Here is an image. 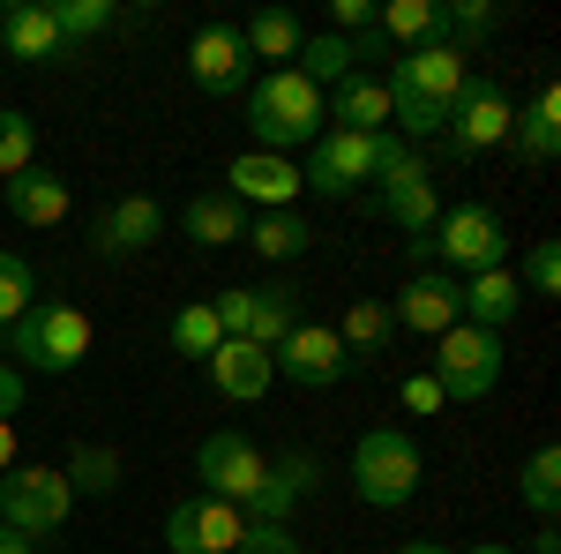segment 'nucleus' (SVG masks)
<instances>
[{
  "instance_id": "nucleus-28",
  "label": "nucleus",
  "mask_w": 561,
  "mask_h": 554,
  "mask_svg": "<svg viewBox=\"0 0 561 554\" xmlns=\"http://www.w3.org/2000/svg\"><path fill=\"white\" fill-rule=\"evenodd\" d=\"M510 135L524 143V158H531V166H554V150H561V90L539 83V98L524 105V121Z\"/></svg>"
},
{
  "instance_id": "nucleus-38",
  "label": "nucleus",
  "mask_w": 561,
  "mask_h": 554,
  "mask_svg": "<svg viewBox=\"0 0 561 554\" xmlns=\"http://www.w3.org/2000/svg\"><path fill=\"white\" fill-rule=\"evenodd\" d=\"M517 285H524V293H539V299H554V285H561V248H554V240H531Z\"/></svg>"
},
{
  "instance_id": "nucleus-7",
  "label": "nucleus",
  "mask_w": 561,
  "mask_h": 554,
  "mask_svg": "<svg viewBox=\"0 0 561 554\" xmlns=\"http://www.w3.org/2000/svg\"><path fill=\"white\" fill-rule=\"evenodd\" d=\"M217 315V338H248L262 352H277V344L300 330V293L285 285V278H270V285H232V293L210 299Z\"/></svg>"
},
{
  "instance_id": "nucleus-17",
  "label": "nucleus",
  "mask_w": 561,
  "mask_h": 554,
  "mask_svg": "<svg viewBox=\"0 0 561 554\" xmlns=\"http://www.w3.org/2000/svg\"><path fill=\"white\" fill-rule=\"evenodd\" d=\"M225 195L232 203H262V211H293L300 203V166L293 158H270V150H240L225 166Z\"/></svg>"
},
{
  "instance_id": "nucleus-24",
  "label": "nucleus",
  "mask_w": 561,
  "mask_h": 554,
  "mask_svg": "<svg viewBox=\"0 0 561 554\" xmlns=\"http://www.w3.org/2000/svg\"><path fill=\"white\" fill-rule=\"evenodd\" d=\"M0 45H8L15 60H60V53H68L53 8H38V0H15V8L0 15Z\"/></svg>"
},
{
  "instance_id": "nucleus-13",
  "label": "nucleus",
  "mask_w": 561,
  "mask_h": 554,
  "mask_svg": "<svg viewBox=\"0 0 561 554\" xmlns=\"http://www.w3.org/2000/svg\"><path fill=\"white\" fill-rule=\"evenodd\" d=\"M389 323H397V330H420V338L457 330V323H465V278H449V270H420V278H404L397 299H389Z\"/></svg>"
},
{
  "instance_id": "nucleus-18",
  "label": "nucleus",
  "mask_w": 561,
  "mask_h": 554,
  "mask_svg": "<svg viewBox=\"0 0 561 554\" xmlns=\"http://www.w3.org/2000/svg\"><path fill=\"white\" fill-rule=\"evenodd\" d=\"M203 383H210L217 397H232V405H255V397H270V383H277V360L248 338H225L210 360H203Z\"/></svg>"
},
{
  "instance_id": "nucleus-42",
  "label": "nucleus",
  "mask_w": 561,
  "mask_h": 554,
  "mask_svg": "<svg viewBox=\"0 0 561 554\" xmlns=\"http://www.w3.org/2000/svg\"><path fill=\"white\" fill-rule=\"evenodd\" d=\"M15 412H23V375L0 368V420H15Z\"/></svg>"
},
{
  "instance_id": "nucleus-20",
  "label": "nucleus",
  "mask_w": 561,
  "mask_h": 554,
  "mask_svg": "<svg viewBox=\"0 0 561 554\" xmlns=\"http://www.w3.org/2000/svg\"><path fill=\"white\" fill-rule=\"evenodd\" d=\"M165 233V211H158V195H121L113 211H105V225H98V256H142L150 240Z\"/></svg>"
},
{
  "instance_id": "nucleus-12",
  "label": "nucleus",
  "mask_w": 561,
  "mask_h": 554,
  "mask_svg": "<svg viewBox=\"0 0 561 554\" xmlns=\"http://www.w3.org/2000/svg\"><path fill=\"white\" fill-rule=\"evenodd\" d=\"M240 532H248L240 502H217V495H187L165 510V547L173 554H240Z\"/></svg>"
},
{
  "instance_id": "nucleus-21",
  "label": "nucleus",
  "mask_w": 561,
  "mask_h": 554,
  "mask_svg": "<svg viewBox=\"0 0 561 554\" xmlns=\"http://www.w3.org/2000/svg\"><path fill=\"white\" fill-rule=\"evenodd\" d=\"M68 180L53 166H31V172H15V180H0V211H15L23 225H60L68 217Z\"/></svg>"
},
{
  "instance_id": "nucleus-4",
  "label": "nucleus",
  "mask_w": 561,
  "mask_h": 554,
  "mask_svg": "<svg viewBox=\"0 0 561 554\" xmlns=\"http://www.w3.org/2000/svg\"><path fill=\"white\" fill-rule=\"evenodd\" d=\"M420 256L449 278H479V270H510V225L486 211V203H457V211L434 217L427 248Z\"/></svg>"
},
{
  "instance_id": "nucleus-14",
  "label": "nucleus",
  "mask_w": 561,
  "mask_h": 554,
  "mask_svg": "<svg viewBox=\"0 0 561 554\" xmlns=\"http://www.w3.org/2000/svg\"><path fill=\"white\" fill-rule=\"evenodd\" d=\"M270 360H277V375H285V383H300V389H330V383H345L352 368H359L330 323H300V330L277 344Z\"/></svg>"
},
{
  "instance_id": "nucleus-25",
  "label": "nucleus",
  "mask_w": 561,
  "mask_h": 554,
  "mask_svg": "<svg viewBox=\"0 0 561 554\" xmlns=\"http://www.w3.org/2000/svg\"><path fill=\"white\" fill-rule=\"evenodd\" d=\"M180 233H187L195 248H232V240L248 233V211H240L225 188H210V195H195V203L180 211Z\"/></svg>"
},
{
  "instance_id": "nucleus-29",
  "label": "nucleus",
  "mask_w": 561,
  "mask_h": 554,
  "mask_svg": "<svg viewBox=\"0 0 561 554\" xmlns=\"http://www.w3.org/2000/svg\"><path fill=\"white\" fill-rule=\"evenodd\" d=\"M375 31H382V45H427L442 38V0H389V8H375Z\"/></svg>"
},
{
  "instance_id": "nucleus-10",
  "label": "nucleus",
  "mask_w": 561,
  "mask_h": 554,
  "mask_svg": "<svg viewBox=\"0 0 561 554\" xmlns=\"http://www.w3.org/2000/svg\"><path fill=\"white\" fill-rule=\"evenodd\" d=\"M434 383H442V397L449 405H472V397H486V389L502 383V338L494 330H472V323H457V330H442L434 338Z\"/></svg>"
},
{
  "instance_id": "nucleus-34",
  "label": "nucleus",
  "mask_w": 561,
  "mask_h": 554,
  "mask_svg": "<svg viewBox=\"0 0 561 554\" xmlns=\"http://www.w3.org/2000/svg\"><path fill=\"white\" fill-rule=\"evenodd\" d=\"M38 166V128H31V113H15V105H0V180H15V172Z\"/></svg>"
},
{
  "instance_id": "nucleus-44",
  "label": "nucleus",
  "mask_w": 561,
  "mask_h": 554,
  "mask_svg": "<svg viewBox=\"0 0 561 554\" xmlns=\"http://www.w3.org/2000/svg\"><path fill=\"white\" fill-rule=\"evenodd\" d=\"M15 465V420H0V472Z\"/></svg>"
},
{
  "instance_id": "nucleus-30",
  "label": "nucleus",
  "mask_w": 561,
  "mask_h": 554,
  "mask_svg": "<svg viewBox=\"0 0 561 554\" xmlns=\"http://www.w3.org/2000/svg\"><path fill=\"white\" fill-rule=\"evenodd\" d=\"M345 352L352 360H382L389 352V338H397V323H389V299H352L345 307Z\"/></svg>"
},
{
  "instance_id": "nucleus-15",
  "label": "nucleus",
  "mask_w": 561,
  "mask_h": 554,
  "mask_svg": "<svg viewBox=\"0 0 561 554\" xmlns=\"http://www.w3.org/2000/svg\"><path fill=\"white\" fill-rule=\"evenodd\" d=\"M270 472V450H255L248 434H203V450H195V479L210 487L217 502H248L255 495V479Z\"/></svg>"
},
{
  "instance_id": "nucleus-5",
  "label": "nucleus",
  "mask_w": 561,
  "mask_h": 554,
  "mask_svg": "<svg viewBox=\"0 0 561 554\" xmlns=\"http://www.w3.org/2000/svg\"><path fill=\"white\" fill-rule=\"evenodd\" d=\"M352 495L367 510H404L420 495V442L404 427H367L352 442Z\"/></svg>"
},
{
  "instance_id": "nucleus-45",
  "label": "nucleus",
  "mask_w": 561,
  "mask_h": 554,
  "mask_svg": "<svg viewBox=\"0 0 561 554\" xmlns=\"http://www.w3.org/2000/svg\"><path fill=\"white\" fill-rule=\"evenodd\" d=\"M0 554H31V540H23V532H8V524H0Z\"/></svg>"
},
{
  "instance_id": "nucleus-39",
  "label": "nucleus",
  "mask_w": 561,
  "mask_h": 554,
  "mask_svg": "<svg viewBox=\"0 0 561 554\" xmlns=\"http://www.w3.org/2000/svg\"><path fill=\"white\" fill-rule=\"evenodd\" d=\"M397 405H404L412 420H434V412H442L449 397H442V383H434L427 368H420V375H404V383H397Z\"/></svg>"
},
{
  "instance_id": "nucleus-6",
  "label": "nucleus",
  "mask_w": 561,
  "mask_h": 554,
  "mask_svg": "<svg viewBox=\"0 0 561 554\" xmlns=\"http://www.w3.org/2000/svg\"><path fill=\"white\" fill-rule=\"evenodd\" d=\"M382 217H397V233H404V248L420 256L427 248V233H434V217H442V195H434V172L427 158L404 143V135H389L382 143Z\"/></svg>"
},
{
  "instance_id": "nucleus-2",
  "label": "nucleus",
  "mask_w": 561,
  "mask_h": 554,
  "mask_svg": "<svg viewBox=\"0 0 561 554\" xmlns=\"http://www.w3.org/2000/svg\"><path fill=\"white\" fill-rule=\"evenodd\" d=\"M322 128H330V105H322V90L307 83L300 68H270L262 83H248V135H255V150L285 158V150H307Z\"/></svg>"
},
{
  "instance_id": "nucleus-37",
  "label": "nucleus",
  "mask_w": 561,
  "mask_h": 554,
  "mask_svg": "<svg viewBox=\"0 0 561 554\" xmlns=\"http://www.w3.org/2000/svg\"><path fill=\"white\" fill-rule=\"evenodd\" d=\"M53 23H60V45H83L98 31H113V0H60Z\"/></svg>"
},
{
  "instance_id": "nucleus-41",
  "label": "nucleus",
  "mask_w": 561,
  "mask_h": 554,
  "mask_svg": "<svg viewBox=\"0 0 561 554\" xmlns=\"http://www.w3.org/2000/svg\"><path fill=\"white\" fill-rule=\"evenodd\" d=\"M330 31H337V38L375 31V0H330Z\"/></svg>"
},
{
  "instance_id": "nucleus-47",
  "label": "nucleus",
  "mask_w": 561,
  "mask_h": 554,
  "mask_svg": "<svg viewBox=\"0 0 561 554\" xmlns=\"http://www.w3.org/2000/svg\"><path fill=\"white\" fill-rule=\"evenodd\" d=\"M465 554H517V547H502V540H479V547H465Z\"/></svg>"
},
{
  "instance_id": "nucleus-40",
  "label": "nucleus",
  "mask_w": 561,
  "mask_h": 554,
  "mask_svg": "<svg viewBox=\"0 0 561 554\" xmlns=\"http://www.w3.org/2000/svg\"><path fill=\"white\" fill-rule=\"evenodd\" d=\"M240 554H307V547L293 540V524H248L240 532Z\"/></svg>"
},
{
  "instance_id": "nucleus-11",
  "label": "nucleus",
  "mask_w": 561,
  "mask_h": 554,
  "mask_svg": "<svg viewBox=\"0 0 561 554\" xmlns=\"http://www.w3.org/2000/svg\"><path fill=\"white\" fill-rule=\"evenodd\" d=\"M510 128H517V105H510V90L486 83V76H465L457 105H449V128H442V150H449V158H479V150L510 143Z\"/></svg>"
},
{
  "instance_id": "nucleus-9",
  "label": "nucleus",
  "mask_w": 561,
  "mask_h": 554,
  "mask_svg": "<svg viewBox=\"0 0 561 554\" xmlns=\"http://www.w3.org/2000/svg\"><path fill=\"white\" fill-rule=\"evenodd\" d=\"M68 510H76V495H68L60 465H8L0 472V524H8V532L45 540V532L68 524Z\"/></svg>"
},
{
  "instance_id": "nucleus-16",
  "label": "nucleus",
  "mask_w": 561,
  "mask_h": 554,
  "mask_svg": "<svg viewBox=\"0 0 561 554\" xmlns=\"http://www.w3.org/2000/svg\"><path fill=\"white\" fill-rule=\"evenodd\" d=\"M248 76H255V60H248V45H240L232 23H203L187 38V83L203 98H232V90H248Z\"/></svg>"
},
{
  "instance_id": "nucleus-23",
  "label": "nucleus",
  "mask_w": 561,
  "mask_h": 554,
  "mask_svg": "<svg viewBox=\"0 0 561 554\" xmlns=\"http://www.w3.org/2000/svg\"><path fill=\"white\" fill-rule=\"evenodd\" d=\"M517 307H524V285H517V270H479V278H465V323L472 330H510L517 323Z\"/></svg>"
},
{
  "instance_id": "nucleus-31",
  "label": "nucleus",
  "mask_w": 561,
  "mask_h": 554,
  "mask_svg": "<svg viewBox=\"0 0 561 554\" xmlns=\"http://www.w3.org/2000/svg\"><path fill=\"white\" fill-rule=\"evenodd\" d=\"M60 479H68V495H113V487H121V450H105V442H76L68 465H60Z\"/></svg>"
},
{
  "instance_id": "nucleus-33",
  "label": "nucleus",
  "mask_w": 561,
  "mask_h": 554,
  "mask_svg": "<svg viewBox=\"0 0 561 554\" xmlns=\"http://www.w3.org/2000/svg\"><path fill=\"white\" fill-rule=\"evenodd\" d=\"M524 502H531L539 524H554V510H561V450L554 442L531 450V465H524Z\"/></svg>"
},
{
  "instance_id": "nucleus-19",
  "label": "nucleus",
  "mask_w": 561,
  "mask_h": 554,
  "mask_svg": "<svg viewBox=\"0 0 561 554\" xmlns=\"http://www.w3.org/2000/svg\"><path fill=\"white\" fill-rule=\"evenodd\" d=\"M314 457H300V450H285V457H270V472L255 479V495L240 502V517L248 524H293V510H300V495L314 487Z\"/></svg>"
},
{
  "instance_id": "nucleus-8",
  "label": "nucleus",
  "mask_w": 561,
  "mask_h": 554,
  "mask_svg": "<svg viewBox=\"0 0 561 554\" xmlns=\"http://www.w3.org/2000/svg\"><path fill=\"white\" fill-rule=\"evenodd\" d=\"M382 143L389 135H352V128H322L307 143V166H300V188L314 195H330V203H345L359 195L375 172H382Z\"/></svg>"
},
{
  "instance_id": "nucleus-32",
  "label": "nucleus",
  "mask_w": 561,
  "mask_h": 554,
  "mask_svg": "<svg viewBox=\"0 0 561 554\" xmlns=\"http://www.w3.org/2000/svg\"><path fill=\"white\" fill-rule=\"evenodd\" d=\"M494 23H502V8L494 0H442V45H486L494 38Z\"/></svg>"
},
{
  "instance_id": "nucleus-22",
  "label": "nucleus",
  "mask_w": 561,
  "mask_h": 554,
  "mask_svg": "<svg viewBox=\"0 0 561 554\" xmlns=\"http://www.w3.org/2000/svg\"><path fill=\"white\" fill-rule=\"evenodd\" d=\"M322 105H330V121L352 128V135H389V83H382V76H367V68L345 76Z\"/></svg>"
},
{
  "instance_id": "nucleus-3",
  "label": "nucleus",
  "mask_w": 561,
  "mask_h": 554,
  "mask_svg": "<svg viewBox=\"0 0 561 554\" xmlns=\"http://www.w3.org/2000/svg\"><path fill=\"white\" fill-rule=\"evenodd\" d=\"M0 338H8V368H15V375H31V368H38V375H76L90 360V338H98V330H90V315L76 299H38V307L15 315Z\"/></svg>"
},
{
  "instance_id": "nucleus-35",
  "label": "nucleus",
  "mask_w": 561,
  "mask_h": 554,
  "mask_svg": "<svg viewBox=\"0 0 561 554\" xmlns=\"http://www.w3.org/2000/svg\"><path fill=\"white\" fill-rule=\"evenodd\" d=\"M217 344H225V338H217L210 299H187V307L173 315V352H180V360H210Z\"/></svg>"
},
{
  "instance_id": "nucleus-1",
  "label": "nucleus",
  "mask_w": 561,
  "mask_h": 554,
  "mask_svg": "<svg viewBox=\"0 0 561 554\" xmlns=\"http://www.w3.org/2000/svg\"><path fill=\"white\" fill-rule=\"evenodd\" d=\"M457 90H465V53L442 45V38L412 45V53L397 60V76H389V121L404 135H442Z\"/></svg>"
},
{
  "instance_id": "nucleus-26",
  "label": "nucleus",
  "mask_w": 561,
  "mask_h": 554,
  "mask_svg": "<svg viewBox=\"0 0 561 554\" xmlns=\"http://www.w3.org/2000/svg\"><path fill=\"white\" fill-rule=\"evenodd\" d=\"M240 45H248V60H270V68H293L300 60L307 31L285 15V8H262L255 23H240Z\"/></svg>"
},
{
  "instance_id": "nucleus-43",
  "label": "nucleus",
  "mask_w": 561,
  "mask_h": 554,
  "mask_svg": "<svg viewBox=\"0 0 561 554\" xmlns=\"http://www.w3.org/2000/svg\"><path fill=\"white\" fill-rule=\"evenodd\" d=\"M531 554H561V532H554V524H539V532H531Z\"/></svg>"
},
{
  "instance_id": "nucleus-27",
  "label": "nucleus",
  "mask_w": 561,
  "mask_h": 554,
  "mask_svg": "<svg viewBox=\"0 0 561 554\" xmlns=\"http://www.w3.org/2000/svg\"><path fill=\"white\" fill-rule=\"evenodd\" d=\"M248 248H255L262 262H293L314 248V225H307L300 211H262L255 225H248Z\"/></svg>"
},
{
  "instance_id": "nucleus-46",
  "label": "nucleus",
  "mask_w": 561,
  "mask_h": 554,
  "mask_svg": "<svg viewBox=\"0 0 561 554\" xmlns=\"http://www.w3.org/2000/svg\"><path fill=\"white\" fill-rule=\"evenodd\" d=\"M397 554H449V547H442V540H404Z\"/></svg>"
},
{
  "instance_id": "nucleus-36",
  "label": "nucleus",
  "mask_w": 561,
  "mask_h": 554,
  "mask_svg": "<svg viewBox=\"0 0 561 554\" xmlns=\"http://www.w3.org/2000/svg\"><path fill=\"white\" fill-rule=\"evenodd\" d=\"M31 307H38V270L0 248V330H8L15 315H31Z\"/></svg>"
}]
</instances>
